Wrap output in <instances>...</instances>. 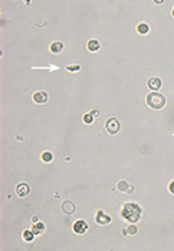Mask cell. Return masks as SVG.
Wrapping results in <instances>:
<instances>
[{
	"instance_id": "17",
	"label": "cell",
	"mask_w": 174,
	"mask_h": 251,
	"mask_svg": "<svg viewBox=\"0 0 174 251\" xmlns=\"http://www.w3.org/2000/svg\"><path fill=\"white\" fill-rule=\"evenodd\" d=\"M31 69H32V70H49V71H53V70H59V66H55V65H49V66H44V68H35V66H32Z\"/></svg>"
},
{
	"instance_id": "14",
	"label": "cell",
	"mask_w": 174,
	"mask_h": 251,
	"mask_svg": "<svg viewBox=\"0 0 174 251\" xmlns=\"http://www.w3.org/2000/svg\"><path fill=\"white\" fill-rule=\"evenodd\" d=\"M34 232L32 231H30V230H25L24 232H23V239L27 241V243H30V241H32V239H34Z\"/></svg>"
},
{
	"instance_id": "11",
	"label": "cell",
	"mask_w": 174,
	"mask_h": 251,
	"mask_svg": "<svg viewBox=\"0 0 174 251\" xmlns=\"http://www.w3.org/2000/svg\"><path fill=\"white\" fill-rule=\"evenodd\" d=\"M44 222H36L34 226H32V228H31V231L34 232V234L35 236H39V234H41V233H44Z\"/></svg>"
},
{
	"instance_id": "4",
	"label": "cell",
	"mask_w": 174,
	"mask_h": 251,
	"mask_svg": "<svg viewBox=\"0 0 174 251\" xmlns=\"http://www.w3.org/2000/svg\"><path fill=\"white\" fill-rule=\"evenodd\" d=\"M72 228L74 233H77V234H84L88 231L89 226H88V223L85 222L84 220H77L76 222L73 223Z\"/></svg>"
},
{
	"instance_id": "18",
	"label": "cell",
	"mask_w": 174,
	"mask_h": 251,
	"mask_svg": "<svg viewBox=\"0 0 174 251\" xmlns=\"http://www.w3.org/2000/svg\"><path fill=\"white\" fill-rule=\"evenodd\" d=\"M94 118H95V117H93L90 113H85V114L83 115V122H84L85 124H91V123L94 122Z\"/></svg>"
},
{
	"instance_id": "13",
	"label": "cell",
	"mask_w": 174,
	"mask_h": 251,
	"mask_svg": "<svg viewBox=\"0 0 174 251\" xmlns=\"http://www.w3.org/2000/svg\"><path fill=\"white\" fill-rule=\"evenodd\" d=\"M129 186H130V184L126 180H120L118 183V190L121 191V192H127Z\"/></svg>"
},
{
	"instance_id": "9",
	"label": "cell",
	"mask_w": 174,
	"mask_h": 251,
	"mask_svg": "<svg viewBox=\"0 0 174 251\" xmlns=\"http://www.w3.org/2000/svg\"><path fill=\"white\" fill-rule=\"evenodd\" d=\"M61 209H62V211H64L65 214L71 215V214H73V213L76 211V206L73 204L71 201H65V202L62 203V206H61Z\"/></svg>"
},
{
	"instance_id": "2",
	"label": "cell",
	"mask_w": 174,
	"mask_h": 251,
	"mask_svg": "<svg viewBox=\"0 0 174 251\" xmlns=\"http://www.w3.org/2000/svg\"><path fill=\"white\" fill-rule=\"evenodd\" d=\"M146 103L153 110H162L166 105V98L160 93H150L146 95Z\"/></svg>"
},
{
	"instance_id": "6",
	"label": "cell",
	"mask_w": 174,
	"mask_h": 251,
	"mask_svg": "<svg viewBox=\"0 0 174 251\" xmlns=\"http://www.w3.org/2000/svg\"><path fill=\"white\" fill-rule=\"evenodd\" d=\"M161 87H162V81L159 77H150L149 78V81H148V88L149 89H151L154 91H157Z\"/></svg>"
},
{
	"instance_id": "22",
	"label": "cell",
	"mask_w": 174,
	"mask_h": 251,
	"mask_svg": "<svg viewBox=\"0 0 174 251\" xmlns=\"http://www.w3.org/2000/svg\"><path fill=\"white\" fill-rule=\"evenodd\" d=\"M90 114H91L93 117H97V115L100 114V111H97V110H93V111L90 112Z\"/></svg>"
},
{
	"instance_id": "3",
	"label": "cell",
	"mask_w": 174,
	"mask_h": 251,
	"mask_svg": "<svg viewBox=\"0 0 174 251\" xmlns=\"http://www.w3.org/2000/svg\"><path fill=\"white\" fill-rule=\"evenodd\" d=\"M104 127H106V130H107V132H108L109 135H116V133L120 131L121 125H120V122H119L116 118L112 117V118H109V119L106 120Z\"/></svg>"
},
{
	"instance_id": "16",
	"label": "cell",
	"mask_w": 174,
	"mask_h": 251,
	"mask_svg": "<svg viewBox=\"0 0 174 251\" xmlns=\"http://www.w3.org/2000/svg\"><path fill=\"white\" fill-rule=\"evenodd\" d=\"M41 159L44 162H51L53 160V154L51 152H44L42 155H41Z\"/></svg>"
},
{
	"instance_id": "8",
	"label": "cell",
	"mask_w": 174,
	"mask_h": 251,
	"mask_svg": "<svg viewBox=\"0 0 174 251\" xmlns=\"http://www.w3.org/2000/svg\"><path fill=\"white\" fill-rule=\"evenodd\" d=\"M32 100H34L36 103L42 105V103H46V102H47L48 95H47V93H44V91H36V93L32 95Z\"/></svg>"
},
{
	"instance_id": "15",
	"label": "cell",
	"mask_w": 174,
	"mask_h": 251,
	"mask_svg": "<svg viewBox=\"0 0 174 251\" xmlns=\"http://www.w3.org/2000/svg\"><path fill=\"white\" fill-rule=\"evenodd\" d=\"M137 30H138V33H139L141 35H145V34L149 33V25L145 24V23H141V24L137 27Z\"/></svg>"
},
{
	"instance_id": "5",
	"label": "cell",
	"mask_w": 174,
	"mask_h": 251,
	"mask_svg": "<svg viewBox=\"0 0 174 251\" xmlns=\"http://www.w3.org/2000/svg\"><path fill=\"white\" fill-rule=\"evenodd\" d=\"M95 221L99 223V225H108V223H111V221H112V218H111V215L103 213L102 210H99L97 214H96V216H95Z\"/></svg>"
},
{
	"instance_id": "19",
	"label": "cell",
	"mask_w": 174,
	"mask_h": 251,
	"mask_svg": "<svg viewBox=\"0 0 174 251\" xmlns=\"http://www.w3.org/2000/svg\"><path fill=\"white\" fill-rule=\"evenodd\" d=\"M137 232H138V228H137L136 225H133V223L129 225V227H127V233H130V234H136Z\"/></svg>"
},
{
	"instance_id": "20",
	"label": "cell",
	"mask_w": 174,
	"mask_h": 251,
	"mask_svg": "<svg viewBox=\"0 0 174 251\" xmlns=\"http://www.w3.org/2000/svg\"><path fill=\"white\" fill-rule=\"evenodd\" d=\"M81 65H67L66 66V70L70 71V72H77V71H81Z\"/></svg>"
},
{
	"instance_id": "10",
	"label": "cell",
	"mask_w": 174,
	"mask_h": 251,
	"mask_svg": "<svg viewBox=\"0 0 174 251\" xmlns=\"http://www.w3.org/2000/svg\"><path fill=\"white\" fill-rule=\"evenodd\" d=\"M62 48H64V43L59 41L53 42V43L49 46L51 52H52V53H55V54H57V53H60V52L62 51Z\"/></svg>"
},
{
	"instance_id": "23",
	"label": "cell",
	"mask_w": 174,
	"mask_h": 251,
	"mask_svg": "<svg viewBox=\"0 0 174 251\" xmlns=\"http://www.w3.org/2000/svg\"><path fill=\"white\" fill-rule=\"evenodd\" d=\"M172 16L174 17V7H173V10H172Z\"/></svg>"
},
{
	"instance_id": "21",
	"label": "cell",
	"mask_w": 174,
	"mask_h": 251,
	"mask_svg": "<svg viewBox=\"0 0 174 251\" xmlns=\"http://www.w3.org/2000/svg\"><path fill=\"white\" fill-rule=\"evenodd\" d=\"M168 190H169L171 194H173L174 195V180H172L171 183H169V185H168Z\"/></svg>"
},
{
	"instance_id": "12",
	"label": "cell",
	"mask_w": 174,
	"mask_h": 251,
	"mask_svg": "<svg viewBox=\"0 0 174 251\" xmlns=\"http://www.w3.org/2000/svg\"><path fill=\"white\" fill-rule=\"evenodd\" d=\"M88 49L90 51V52H96V51H99L100 49V42L97 41V40H90V41L88 42Z\"/></svg>"
},
{
	"instance_id": "1",
	"label": "cell",
	"mask_w": 174,
	"mask_h": 251,
	"mask_svg": "<svg viewBox=\"0 0 174 251\" xmlns=\"http://www.w3.org/2000/svg\"><path fill=\"white\" fill-rule=\"evenodd\" d=\"M121 216L129 222H138L142 218V208L137 203H126L121 210Z\"/></svg>"
},
{
	"instance_id": "7",
	"label": "cell",
	"mask_w": 174,
	"mask_h": 251,
	"mask_svg": "<svg viewBox=\"0 0 174 251\" xmlns=\"http://www.w3.org/2000/svg\"><path fill=\"white\" fill-rule=\"evenodd\" d=\"M16 191H17V194H18L19 197H25L30 192V187L27 183H21V184L17 185Z\"/></svg>"
}]
</instances>
